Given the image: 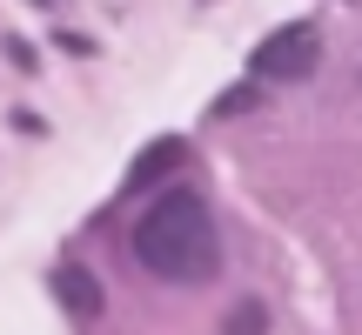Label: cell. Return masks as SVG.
<instances>
[{"label": "cell", "instance_id": "3", "mask_svg": "<svg viewBox=\"0 0 362 335\" xmlns=\"http://www.w3.org/2000/svg\"><path fill=\"white\" fill-rule=\"evenodd\" d=\"M47 288H54V302H61V309L74 315V322H94V315H101V282H94V275L81 269V261H61Z\"/></svg>", "mask_w": 362, "mask_h": 335}, {"label": "cell", "instance_id": "7", "mask_svg": "<svg viewBox=\"0 0 362 335\" xmlns=\"http://www.w3.org/2000/svg\"><path fill=\"white\" fill-rule=\"evenodd\" d=\"M0 47H7V61H13V67H21V74H40V54H34V47H27V40H21V34H7V40H0Z\"/></svg>", "mask_w": 362, "mask_h": 335}, {"label": "cell", "instance_id": "8", "mask_svg": "<svg viewBox=\"0 0 362 335\" xmlns=\"http://www.w3.org/2000/svg\"><path fill=\"white\" fill-rule=\"evenodd\" d=\"M40 7H67V0H40Z\"/></svg>", "mask_w": 362, "mask_h": 335}, {"label": "cell", "instance_id": "2", "mask_svg": "<svg viewBox=\"0 0 362 335\" xmlns=\"http://www.w3.org/2000/svg\"><path fill=\"white\" fill-rule=\"evenodd\" d=\"M315 54H322L315 27L309 20H288V27H275V34H262V47L248 54V74H255V81H302L315 67Z\"/></svg>", "mask_w": 362, "mask_h": 335}, {"label": "cell", "instance_id": "1", "mask_svg": "<svg viewBox=\"0 0 362 335\" xmlns=\"http://www.w3.org/2000/svg\"><path fill=\"white\" fill-rule=\"evenodd\" d=\"M134 261H141L155 282H202L215 275L221 248H215V221L208 201L194 188H168L148 201V215L134 221Z\"/></svg>", "mask_w": 362, "mask_h": 335}, {"label": "cell", "instance_id": "5", "mask_svg": "<svg viewBox=\"0 0 362 335\" xmlns=\"http://www.w3.org/2000/svg\"><path fill=\"white\" fill-rule=\"evenodd\" d=\"M269 329V315H262V302H235L228 315H221V335H262Z\"/></svg>", "mask_w": 362, "mask_h": 335}, {"label": "cell", "instance_id": "6", "mask_svg": "<svg viewBox=\"0 0 362 335\" xmlns=\"http://www.w3.org/2000/svg\"><path fill=\"white\" fill-rule=\"evenodd\" d=\"M242 107H262V81H255V74H248L242 88H228V94H221V101H215V114H242Z\"/></svg>", "mask_w": 362, "mask_h": 335}, {"label": "cell", "instance_id": "4", "mask_svg": "<svg viewBox=\"0 0 362 335\" xmlns=\"http://www.w3.org/2000/svg\"><path fill=\"white\" fill-rule=\"evenodd\" d=\"M181 161H188V141H181V134H161V141H148L141 155H134V168H128V181H121V188H128V194H141L148 181L175 175Z\"/></svg>", "mask_w": 362, "mask_h": 335}]
</instances>
